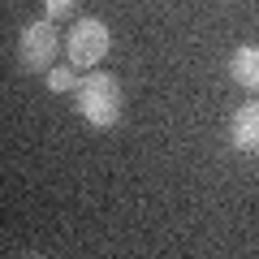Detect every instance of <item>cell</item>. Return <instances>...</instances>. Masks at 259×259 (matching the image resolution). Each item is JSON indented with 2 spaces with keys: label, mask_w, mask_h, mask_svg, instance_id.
Wrapping results in <instances>:
<instances>
[{
  "label": "cell",
  "mask_w": 259,
  "mask_h": 259,
  "mask_svg": "<svg viewBox=\"0 0 259 259\" xmlns=\"http://www.w3.org/2000/svg\"><path fill=\"white\" fill-rule=\"evenodd\" d=\"M74 95H78V117L91 130H112L121 121V82L112 74H87Z\"/></svg>",
  "instance_id": "6da1fadb"
},
{
  "label": "cell",
  "mask_w": 259,
  "mask_h": 259,
  "mask_svg": "<svg viewBox=\"0 0 259 259\" xmlns=\"http://www.w3.org/2000/svg\"><path fill=\"white\" fill-rule=\"evenodd\" d=\"M108 48H112V30L104 18H78L65 35V52H69L74 69H95L108 56Z\"/></svg>",
  "instance_id": "7a4b0ae2"
},
{
  "label": "cell",
  "mask_w": 259,
  "mask_h": 259,
  "mask_svg": "<svg viewBox=\"0 0 259 259\" xmlns=\"http://www.w3.org/2000/svg\"><path fill=\"white\" fill-rule=\"evenodd\" d=\"M56 48H61V35H56L52 18L26 22V26H22V39H18V61H22V69H30V74H48V69H52Z\"/></svg>",
  "instance_id": "3957f363"
},
{
  "label": "cell",
  "mask_w": 259,
  "mask_h": 259,
  "mask_svg": "<svg viewBox=\"0 0 259 259\" xmlns=\"http://www.w3.org/2000/svg\"><path fill=\"white\" fill-rule=\"evenodd\" d=\"M229 143L242 156H259V100H246L229 117Z\"/></svg>",
  "instance_id": "277c9868"
},
{
  "label": "cell",
  "mask_w": 259,
  "mask_h": 259,
  "mask_svg": "<svg viewBox=\"0 0 259 259\" xmlns=\"http://www.w3.org/2000/svg\"><path fill=\"white\" fill-rule=\"evenodd\" d=\"M229 78L242 91H259V44H242L229 52Z\"/></svg>",
  "instance_id": "5b68a950"
},
{
  "label": "cell",
  "mask_w": 259,
  "mask_h": 259,
  "mask_svg": "<svg viewBox=\"0 0 259 259\" xmlns=\"http://www.w3.org/2000/svg\"><path fill=\"white\" fill-rule=\"evenodd\" d=\"M78 82H82V78H74V65H56V69H48V74H44V87H48L52 95L78 91Z\"/></svg>",
  "instance_id": "8992f818"
},
{
  "label": "cell",
  "mask_w": 259,
  "mask_h": 259,
  "mask_svg": "<svg viewBox=\"0 0 259 259\" xmlns=\"http://www.w3.org/2000/svg\"><path fill=\"white\" fill-rule=\"evenodd\" d=\"M78 9V0H44V18H69V13Z\"/></svg>",
  "instance_id": "52a82bcc"
}]
</instances>
